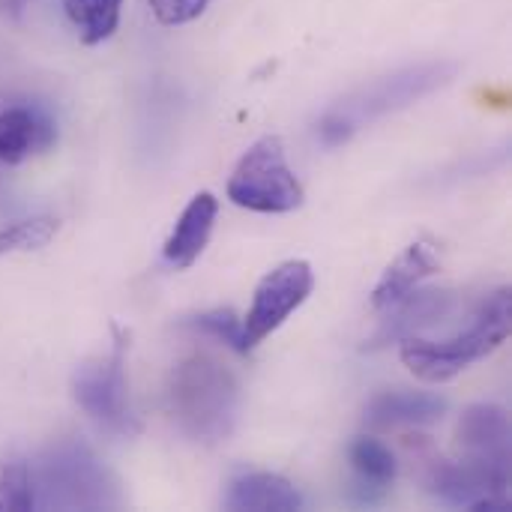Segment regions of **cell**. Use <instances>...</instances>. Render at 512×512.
<instances>
[{
  "mask_svg": "<svg viewBox=\"0 0 512 512\" xmlns=\"http://www.w3.org/2000/svg\"><path fill=\"white\" fill-rule=\"evenodd\" d=\"M168 408L183 435L201 444H219L237 426L240 384L225 363L195 354L171 372Z\"/></svg>",
  "mask_w": 512,
  "mask_h": 512,
  "instance_id": "1",
  "label": "cell"
},
{
  "mask_svg": "<svg viewBox=\"0 0 512 512\" xmlns=\"http://www.w3.org/2000/svg\"><path fill=\"white\" fill-rule=\"evenodd\" d=\"M72 396L78 408L105 432L132 438L141 432V423L129 402L126 381V333H117L114 348L105 357L87 360L72 378Z\"/></svg>",
  "mask_w": 512,
  "mask_h": 512,
  "instance_id": "6",
  "label": "cell"
},
{
  "mask_svg": "<svg viewBox=\"0 0 512 512\" xmlns=\"http://www.w3.org/2000/svg\"><path fill=\"white\" fill-rule=\"evenodd\" d=\"M123 0H63L66 18L78 27L84 45L105 42L120 24Z\"/></svg>",
  "mask_w": 512,
  "mask_h": 512,
  "instance_id": "16",
  "label": "cell"
},
{
  "mask_svg": "<svg viewBox=\"0 0 512 512\" xmlns=\"http://www.w3.org/2000/svg\"><path fill=\"white\" fill-rule=\"evenodd\" d=\"M57 141L54 120L36 105H9L0 111V162L21 165Z\"/></svg>",
  "mask_w": 512,
  "mask_h": 512,
  "instance_id": "11",
  "label": "cell"
},
{
  "mask_svg": "<svg viewBox=\"0 0 512 512\" xmlns=\"http://www.w3.org/2000/svg\"><path fill=\"white\" fill-rule=\"evenodd\" d=\"M512 297L510 288L495 291L474 315L465 333H456L444 342H426L420 336L402 342V363L429 384H444L465 372L471 363L489 357L510 336Z\"/></svg>",
  "mask_w": 512,
  "mask_h": 512,
  "instance_id": "2",
  "label": "cell"
},
{
  "mask_svg": "<svg viewBox=\"0 0 512 512\" xmlns=\"http://www.w3.org/2000/svg\"><path fill=\"white\" fill-rule=\"evenodd\" d=\"M312 288H315V273L306 261H285L276 270H270L255 288L252 306L243 318V333L249 348L273 336L309 300Z\"/></svg>",
  "mask_w": 512,
  "mask_h": 512,
  "instance_id": "7",
  "label": "cell"
},
{
  "mask_svg": "<svg viewBox=\"0 0 512 512\" xmlns=\"http://www.w3.org/2000/svg\"><path fill=\"white\" fill-rule=\"evenodd\" d=\"M228 198L255 213H291L303 204V186L285 159L282 138L264 135L243 153L228 180Z\"/></svg>",
  "mask_w": 512,
  "mask_h": 512,
  "instance_id": "5",
  "label": "cell"
},
{
  "mask_svg": "<svg viewBox=\"0 0 512 512\" xmlns=\"http://www.w3.org/2000/svg\"><path fill=\"white\" fill-rule=\"evenodd\" d=\"M216 216H219V201L210 192H198L186 204V210L180 213V219H177V225H174V231H171V237L165 240V249H162L168 267L189 270L201 258L204 246L210 243Z\"/></svg>",
  "mask_w": 512,
  "mask_h": 512,
  "instance_id": "12",
  "label": "cell"
},
{
  "mask_svg": "<svg viewBox=\"0 0 512 512\" xmlns=\"http://www.w3.org/2000/svg\"><path fill=\"white\" fill-rule=\"evenodd\" d=\"M450 78H453V66H447V63H426V66H411L405 72L387 75V78L339 99L318 120V135L327 147H342L372 120L387 117V114L429 96L435 87L447 84Z\"/></svg>",
  "mask_w": 512,
  "mask_h": 512,
  "instance_id": "3",
  "label": "cell"
},
{
  "mask_svg": "<svg viewBox=\"0 0 512 512\" xmlns=\"http://www.w3.org/2000/svg\"><path fill=\"white\" fill-rule=\"evenodd\" d=\"M453 309V294L450 291H411L405 294L399 303H393L390 309H384V321L375 330V336L369 339V351L387 348L393 342H405L420 336L426 327L438 324L441 318H447Z\"/></svg>",
  "mask_w": 512,
  "mask_h": 512,
  "instance_id": "9",
  "label": "cell"
},
{
  "mask_svg": "<svg viewBox=\"0 0 512 512\" xmlns=\"http://www.w3.org/2000/svg\"><path fill=\"white\" fill-rule=\"evenodd\" d=\"M456 435L465 453L462 459L501 477H510V417L504 408L486 402L465 408Z\"/></svg>",
  "mask_w": 512,
  "mask_h": 512,
  "instance_id": "8",
  "label": "cell"
},
{
  "mask_svg": "<svg viewBox=\"0 0 512 512\" xmlns=\"http://www.w3.org/2000/svg\"><path fill=\"white\" fill-rule=\"evenodd\" d=\"M438 273V255L429 243H411L378 279L375 291H372V306L378 312L390 309L393 303H399L405 294H411L414 288H420L423 279Z\"/></svg>",
  "mask_w": 512,
  "mask_h": 512,
  "instance_id": "15",
  "label": "cell"
},
{
  "mask_svg": "<svg viewBox=\"0 0 512 512\" xmlns=\"http://www.w3.org/2000/svg\"><path fill=\"white\" fill-rule=\"evenodd\" d=\"M186 327L192 333H201L207 339H216L222 345H228L231 351L237 354H249V342H246V333H243V321L237 318V312L231 309H210V312H201V315H192L186 321Z\"/></svg>",
  "mask_w": 512,
  "mask_h": 512,
  "instance_id": "18",
  "label": "cell"
},
{
  "mask_svg": "<svg viewBox=\"0 0 512 512\" xmlns=\"http://www.w3.org/2000/svg\"><path fill=\"white\" fill-rule=\"evenodd\" d=\"M348 462H351V498L360 507H375L387 498L396 480V456L390 447L372 435H360L348 447Z\"/></svg>",
  "mask_w": 512,
  "mask_h": 512,
  "instance_id": "10",
  "label": "cell"
},
{
  "mask_svg": "<svg viewBox=\"0 0 512 512\" xmlns=\"http://www.w3.org/2000/svg\"><path fill=\"white\" fill-rule=\"evenodd\" d=\"M447 414V402L432 393H414V390H399V393H381L369 402L366 408V423L369 429H402V426H435Z\"/></svg>",
  "mask_w": 512,
  "mask_h": 512,
  "instance_id": "13",
  "label": "cell"
},
{
  "mask_svg": "<svg viewBox=\"0 0 512 512\" xmlns=\"http://www.w3.org/2000/svg\"><path fill=\"white\" fill-rule=\"evenodd\" d=\"M123 495L114 474L78 441H60L39 459L36 504L60 510H114Z\"/></svg>",
  "mask_w": 512,
  "mask_h": 512,
  "instance_id": "4",
  "label": "cell"
},
{
  "mask_svg": "<svg viewBox=\"0 0 512 512\" xmlns=\"http://www.w3.org/2000/svg\"><path fill=\"white\" fill-rule=\"evenodd\" d=\"M213 0H147L150 12L156 15L159 24H186V21H195L198 15H204V9L210 6Z\"/></svg>",
  "mask_w": 512,
  "mask_h": 512,
  "instance_id": "20",
  "label": "cell"
},
{
  "mask_svg": "<svg viewBox=\"0 0 512 512\" xmlns=\"http://www.w3.org/2000/svg\"><path fill=\"white\" fill-rule=\"evenodd\" d=\"M225 510L234 512H294L303 510V495L279 474H243L228 486Z\"/></svg>",
  "mask_w": 512,
  "mask_h": 512,
  "instance_id": "14",
  "label": "cell"
},
{
  "mask_svg": "<svg viewBox=\"0 0 512 512\" xmlns=\"http://www.w3.org/2000/svg\"><path fill=\"white\" fill-rule=\"evenodd\" d=\"M54 234H57V219H51V216H33V219L6 225V228H0V258L21 255V252H39L54 240Z\"/></svg>",
  "mask_w": 512,
  "mask_h": 512,
  "instance_id": "17",
  "label": "cell"
},
{
  "mask_svg": "<svg viewBox=\"0 0 512 512\" xmlns=\"http://www.w3.org/2000/svg\"><path fill=\"white\" fill-rule=\"evenodd\" d=\"M0 510H36L33 471H30V465L24 459H9V462L0 465Z\"/></svg>",
  "mask_w": 512,
  "mask_h": 512,
  "instance_id": "19",
  "label": "cell"
}]
</instances>
